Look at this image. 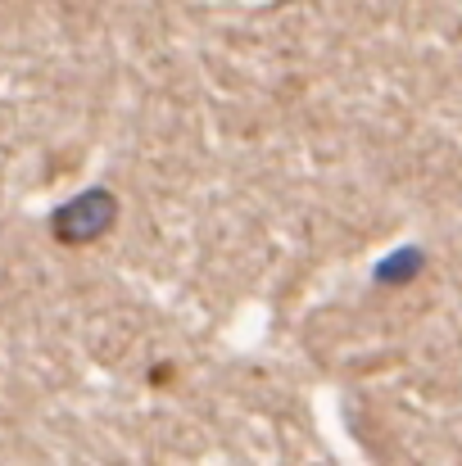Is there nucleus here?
Listing matches in <instances>:
<instances>
[{"mask_svg":"<svg viewBox=\"0 0 462 466\" xmlns=\"http://www.w3.org/2000/svg\"><path fill=\"white\" fill-rule=\"evenodd\" d=\"M114 222H118V199H114V190H87V195H77V199H68V204H59V208L50 213V236H55L59 245H91V240H100Z\"/></svg>","mask_w":462,"mask_h":466,"instance_id":"nucleus-1","label":"nucleus"}]
</instances>
